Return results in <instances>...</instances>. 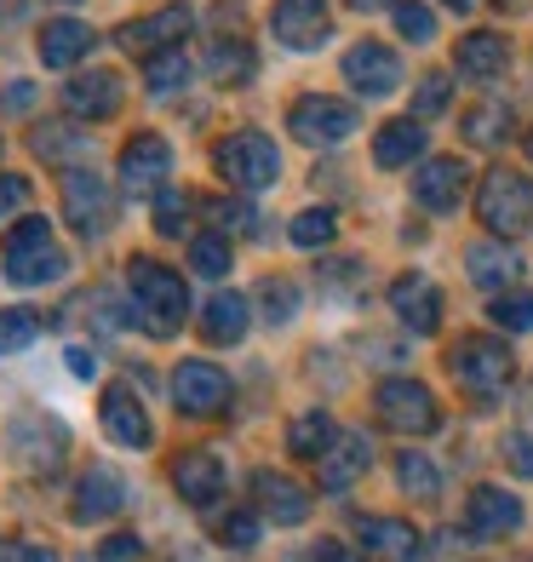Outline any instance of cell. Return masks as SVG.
<instances>
[{
	"instance_id": "1",
	"label": "cell",
	"mask_w": 533,
	"mask_h": 562,
	"mask_svg": "<svg viewBox=\"0 0 533 562\" xmlns=\"http://www.w3.org/2000/svg\"><path fill=\"white\" fill-rule=\"evenodd\" d=\"M0 270H7L12 288H46V281L69 276V252L58 247L53 224L41 213H30L7 229V241H0Z\"/></svg>"
},
{
	"instance_id": "2",
	"label": "cell",
	"mask_w": 533,
	"mask_h": 562,
	"mask_svg": "<svg viewBox=\"0 0 533 562\" xmlns=\"http://www.w3.org/2000/svg\"><path fill=\"white\" fill-rule=\"evenodd\" d=\"M126 288H133V304H138V322L144 334L156 339H172L184 327V311H190V288L184 276L161 259H133L126 265Z\"/></svg>"
},
{
	"instance_id": "3",
	"label": "cell",
	"mask_w": 533,
	"mask_h": 562,
	"mask_svg": "<svg viewBox=\"0 0 533 562\" xmlns=\"http://www.w3.org/2000/svg\"><path fill=\"white\" fill-rule=\"evenodd\" d=\"M447 368H453V379H460V391H465V396L494 402V396L511 391V379H517V356H511V345L494 339V334H470V339L453 345Z\"/></svg>"
},
{
	"instance_id": "4",
	"label": "cell",
	"mask_w": 533,
	"mask_h": 562,
	"mask_svg": "<svg viewBox=\"0 0 533 562\" xmlns=\"http://www.w3.org/2000/svg\"><path fill=\"white\" fill-rule=\"evenodd\" d=\"M476 218L488 224V236H499V241L522 236L533 224V178L517 172V167H494L476 190Z\"/></svg>"
},
{
	"instance_id": "5",
	"label": "cell",
	"mask_w": 533,
	"mask_h": 562,
	"mask_svg": "<svg viewBox=\"0 0 533 562\" xmlns=\"http://www.w3.org/2000/svg\"><path fill=\"white\" fill-rule=\"evenodd\" d=\"M373 414L385 430H396V437H430V430H442V402L430 396V385L401 379V373L373 391Z\"/></svg>"
},
{
	"instance_id": "6",
	"label": "cell",
	"mask_w": 533,
	"mask_h": 562,
	"mask_svg": "<svg viewBox=\"0 0 533 562\" xmlns=\"http://www.w3.org/2000/svg\"><path fill=\"white\" fill-rule=\"evenodd\" d=\"M213 167L230 178V190L241 195H259L275 184V172H282V156H275V144L264 133H252V126H241V133H230L218 149H213Z\"/></svg>"
},
{
	"instance_id": "7",
	"label": "cell",
	"mask_w": 533,
	"mask_h": 562,
	"mask_svg": "<svg viewBox=\"0 0 533 562\" xmlns=\"http://www.w3.org/2000/svg\"><path fill=\"white\" fill-rule=\"evenodd\" d=\"M287 133L298 144H310V149H333V144H344L355 133V104L310 92V98H298V104L287 110Z\"/></svg>"
},
{
	"instance_id": "8",
	"label": "cell",
	"mask_w": 533,
	"mask_h": 562,
	"mask_svg": "<svg viewBox=\"0 0 533 562\" xmlns=\"http://www.w3.org/2000/svg\"><path fill=\"white\" fill-rule=\"evenodd\" d=\"M172 402L190 419H218L230 407V373L213 362H178L172 368Z\"/></svg>"
},
{
	"instance_id": "9",
	"label": "cell",
	"mask_w": 533,
	"mask_h": 562,
	"mask_svg": "<svg viewBox=\"0 0 533 562\" xmlns=\"http://www.w3.org/2000/svg\"><path fill=\"white\" fill-rule=\"evenodd\" d=\"M64 213L87 241H98L115 224V195L104 190V178H98L92 167H69L64 172Z\"/></svg>"
},
{
	"instance_id": "10",
	"label": "cell",
	"mask_w": 533,
	"mask_h": 562,
	"mask_svg": "<svg viewBox=\"0 0 533 562\" xmlns=\"http://www.w3.org/2000/svg\"><path fill=\"white\" fill-rule=\"evenodd\" d=\"M172 178V144L161 133H133L121 149V190L126 195H161Z\"/></svg>"
},
{
	"instance_id": "11",
	"label": "cell",
	"mask_w": 533,
	"mask_h": 562,
	"mask_svg": "<svg viewBox=\"0 0 533 562\" xmlns=\"http://www.w3.org/2000/svg\"><path fill=\"white\" fill-rule=\"evenodd\" d=\"M195 30V12L190 7H161V12H149V18H133V23H121L115 41H121V53H144V58H156V53H172V46H184V35Z\"/></svg>"
},
{
	"instance_id": "12",
	"label": "cell",
	"mask_w": 533,
	"mask_h": 562,
	"mask_svg": "<svg viewBox=\"0 0 533 562\" xmlns=\"http://www.w3.org/2000/svg\"><path fill=\"white\" fill-rule=\"evenodd\" d=\"M270 30L287 53H316V46L333 35V12H327V0H275Z\"/></svg>"
},
{
	"instance_id": "13",
	"label": "cell",
	"mask_w": 533,
	"mask_h": 562,
	"mask_svg": "<svg viewBox=\"0 0 533 562\" xmlns=\"http://www.w3.org/2000/svg\"><path fill=\"white\" fill-rule=\"evenodd\" d=\"M344 81L362 98H390L401 87V58L390 53L385 41H355L344 53Z\"/></svg>"
},
{
	"instance_id": "14",
	"label": "cell",
	"mask_w": 533,
	"mask_h": 562,
	"mask_svg": "<svg viewBox=\"0 0 533 562\" xmlns=\"http://www.w3.org/2000/svg\"><path fill=\"white\" fill-rule=\"evenodd\" d=\"M98 419H104L110 442H121V448H149V442H156L149 407L138 402L133 385H104V396H98Z\"/></svg>"
},
{
	"instance_id": "15",
	"label": "cell",
	"mask_w": 533,
	"mask_h": 562,
	"mask_svg": "<svg viewBox=\"0 0 533 562\" xmlns=\"http://www.w3.org/2000/svg\"><path fill=\"white\" fill-rule=\"evenodd\" d=\"M355 540L378 562H419L424 557V533L408 517H355Z\"/></svg>"
},
{
	"instance_id": "16",
	"label": "cell",
	"mask_w": 533,
	"mask_h": 562,
	"mask_svg": "<svg viewBox=\"0 0 533 562\" xmlns=\"http://www.w3.org/2000/svg\"><path fill=\"white\" fill-rule=\"evenodd\" d=\"M465 190H470V167L460 156H436L413 172V201L424 213H453L465 201Z\"/></svg>"
},
{
	"instance_id": "17",
	"label": "cell",
	"mask_w": 533,
	"mask_h": 562,
	"mask_svg": "<svg viewBox=\"0 0 533 562\" xmlns=\"http://www.w3.org/2000/svg\"><path fill=\"white\" fill-rule=\"evenodd\" d=\"M121 98H126V87H121L115 69H81V75L64 87V110H69L75 121H110V115L121 110Z\"/></svg>"
},
{
	"instance_id": "18",
	"label": "cell",
	"mask_w": 533,
	"mask_h": 562,
	"mask_svg": "<svg viewBox=\"0 0 533 562\" xmlns=\"http://www.w3.org/2000/svg\"><path fill=\"white\" fill-rule=\"evenodd\" d=\"M465 528L481 533V540H504V533L522 528V499L494 488V482H481V488H470V499H465Z\"/></svg>"
},
{
	"instance_id": "19",
	"label": "cell",
	"mask_w": 533,
	"mask_h": 562,
	"mask_svg": "<svg viewBox=\"0 0 533 562\" xmlns=\"http://www.w3.org/2000/svg\"><path fill=\"white\" fill-rule=\"evenodd\" d=\"M367 465H373V442L362 437V430H339L333 448L316 459V476H321V488H327V494H344L350 482H362V476H367Z\"/></svg>"
},
{
	"instance_id": "20",
	"label": "cell",
	"mask_w": 533,
	"mask_h": 562,
	"mask_svg": "<svg viewBox=\"0 0 533 562\" xmlns=\"http://www.w3.org/2000/svg\"><path fill=\"white\" fill-rule=\"evenodd\" d=\"M390 311L401 316L408 334H436L442 327V293L430 276H396L390 281Z\"/></svg>"
},
{
	"instance_id": "21",
	"label": "cell",
	"mask_w": 533,
	"mask_h": 562,
	"mask_svg": "<svg viewBox=\"0 0 533 562\" xmlns=\"http://www.w3.org/2000/svg\"><path fill=\"white\" fill-rule=\"evenodd\" d=\"M465 276L476 281V288H488V293L517 288L522 281V252L511 241H499V236H481V241L465 247Z\"/></svg>"
},
{
	"instance_id": "22",
	"label": "cell",
	"mask_w": 533,
	"mask_h": 562,
	"mask_svg": "<svg viewBox=\"0 0 533 562\" xmlns=\"http://www.w3.org/2000/svg\"><path fill=\"white\" fill-rule=\"evenodd\" d=\"M252 510L270 517V522H282V528H298L304 517H310V494L282 471H259L252 476Z\"/></svg>"
},
{
	"instance_id": "23",
	"label": "cell",
	"mask_w": 533,
	"mask_h": 562,
	"mask_svg": "<svg viewBox=\"0 0 533 562\" xmlns=\"http://www.w3.org/2000/svg\"><path fill=\"white\" fill-rule=\"evenodd\" d=\"M121 505H126V482L115 465H92L75 482V522H110Z\"/></svg>"
},
{
	"instance_id": "24",
	"label": "cell",
	"mask_w": 533,
	"mask_h": 562,
	"mask_svg": "<svg viewBox=\"0 0 533 562\" xmlns=\"http://www.w3.org/2000/svg\"><path fill=\"white\" fill-rule=\"evenodd\" d=\"M224 482H230V476H224V465H218L213 453H201V448L172 459V488L184 494L190 505H201V510L224 499Z\"/></svg>"
},
{
	"instance_id": "25",
	"label": "cell",
	"mask_w": 533,
	"mask_h": 562,
	"mask_svg": "<svg viewBox=\"0 0 533 562\" xmlns=\"http://www.w3.org/2000/svg\"><path fill=\"white\" fill-rule=\"evenodd\" d=\"M247 327H252V304H247V293H236V288L213 293L207 311H201V334H207V345H241Z\"/></svg>"
},
{
	"instance_id": "26",
	"label": "cell",
	"mask_w": 533,
	"mask_h": 562,
	"mask_svg": "<svg viewBox=\"0 0 533 562\" xmlns=\"http://www.w3.org/2000/svg\"><path fill=\"white\" fill-rule=\"evenodd\" d=\"M30 149H35L46 167H87V156H92L87 133L75 121H41L35 133H30Z\"/></svg>"
},
{
	"instance_id": "27",
	"label": "cell",
	"mask_w": 533,
	"mask_h": 562,
	"mask_svg": "<svg viewBox=\"0 0 533 562\" xmlns=\"http://www.w3.org/2000/svg\"><path fill=\"white\" fill-rule=\"evenodd\" d=\"M92 46H98V35L87 30L81 18H53L41 30V64L46 69H75V64L92 53Z\"/></svg>"
},
{
	"instance_id": "28",
	"label": "cell",
	"mask_w": 533,
	"mask_h": 562,
	"mask_svg": "<svg viewBox=\"0 0 533 562\" xmlns=\"http://www.w3.org/2000/svg\"><path fill=\"white\" fill-rule=\"evenodd\" d=\"M453 64H460L465 81H494V75L511 69V41L494 35V30H476V35H465V41H460Z\"/></svg>"
},
{
	"instance_id": "29",
	"label": "cell",
	"mask_w": 533,
	"mask_h": 562,
	"mask_svg": "<svg viewBox=\"0 0 533 562\" xmlns=\"http://www.w3.org/2000/svg\"><path fill=\"white\" fill-rule=\"evenodd\" d=\"M424 121L419 115H408V121H385L378 126V138H373V161L378 167H413L419 156H424Z\"/></svg>"
},
{
	"instance_id": "30",
	"label": "cell",
	"mask_w": 533,
	"mask_h": 562,
	"mask_svg": "<svg viewBox=\"0 0 533 562\" xmlns=\"http://www.w3.org/2000/svg\"><path fill=\"white\" fill-rule=\"evenodd\" d=\"M511 126H517V115H511L504 98H481V104H470V115L460 121V133H465L470 149H499L504 138H511Z\"/></svg>"
},
{
	"instance_id": "31",
	"label": "cell",
	"mask_w": 533,
	"mask_h": 562,
	"mask_svg": "<svg viewBox=\"0 0 533 562\" xmlns=\"http://www.w3.org/2000/svg\"><path fill=\"white\" fill-rule=\"evenodd\" d=\"M207 75L218 87H241L252 81V46L241 35H213L207 41Z\"/></svg>"
},
{
	"instance_id": "32",
	"label": "cell",
	"mask_w": 533,
	"mask_h": 562,
	"mask_svg": "<svg viewBox=\"0 0 533 562\" xmlns=\"http://www.w3.org/2000/svg\"><path fill=\"white\" fill-rule=\"evenodd\" d=\"M396 482H401V494L419 499V505H436L442 499V471H436V459H424V453H396Z\"/></svg>"
},
{
	"instance_id": "33",
	"label": "cell",
	"mask_w": 533,
	"mask_h": 562,
	"mask_svg": "<svg viewBox=\"0 0 533 562\" xmlns=\"http://www.w3.org/2000/svg\"><path fill=\"white\" fill-rule=\"evenodd\" d=\"M144 87L149 98H178L190 87V58H184V46H172V53H156V58H144Z\"/></svg>"
},
{
	"instance_id": "34",
	"label": "cell",
	"mask_w": 533,
	"mask_h": 562,
	"mask_svg": "<svg viewBox=\"0 0 533 562\" xmlns=\"http://www.w3.org/2000/svg\"><path fill=\"white\" fill-rule=\"evenodd\" d=\"M333 437H339V425L327 419V414H298L287 425V453L293 459H321L327 448H333Z\"/></svg>"
},
{
	"instance_id": "35",
	"label": "cell",
	"mask_w": 533,
	"mask_h": 562,
	"mask_svg": "<svg viewBox=\"0 0 533 562\" xmlns=\"http://www.w3.org/2000/svg\"><path fill=\"white\" fill-rule=\"evenodd\" d=\"M488 316H494V327H504V334H533V293H528V288L494 293Z\"/></svg>"
},
{
	"instance_id": "36",
	"label": "cell",
	"mask_w": 533,
	"mask_h": 562,
	"mask_svg": "<svg viewBox=\"0 0 533 562\" xmlns=\"http://www.w3.org/2000/svg\"><path fill=\"white\" fill-rule=\"evenodd\" d=\"M230 236H218V229H207V236H195L190 241V270L195 276H207V281H218V276H230Z\"/></svg>"
},
{
	"instance_id": "37",
	"label": "cell",
	"mask_w": 533,
	"mask_h": 562,
	"mask_svg": "<svg viewBox=\"0 0 533 562\" xmlns=\"http://www.w3.org/2000/svg\"><path fill=\"white\" fill-rule=\"evenodd\" d=\"M41 327H46V322H41V311H30V304H12V311H0V356L35 345Z\"/></svg>"
},
{
	"instance_id": "38",
	"label": "cell",
	"mask_w": 533,
	"mask_h": 562,
	"mask_svg": "<svg viewBox=\"0 0 533 562\" xmlns=\"http://www.w3.org/2000/svg\"><path fill=\"white\" fill-rule=\"evenodd\" d=\"M259 311H264L270 327H287V322L298 316V281L270 276V281H264V293H259Z\"/></svg>"
},
{
	"instance_id": "39",
	"label": "cell",
	"mask_w": 533,
	"mask_h": 562,
	"mask_svg": "<svg viewBox=\"0 0 533 562\" xmlns=\"http://www.w3.org/2000/svg\"><path fill=\"white\" fill-rule=\"evenodd\" d=\"M333 236H339V218L327 213V207H310V213H298V218L287 224V241H293V247H310V252L327 247Z\"/></svg>"
},
{
	"instance_id": "40",
	"label": "cell",
	"mask_w": 533,
	"mask_h": 562,
	"mask_svg": "<svg viewBox=\"0 0 533 562\" xmlns=\"http://www.w3.org/2000/svg\"><path fill=\"white\" fill-rule=\"evenodd\" d=\"M190 218H195V201L184 190H161L156 195V229H161V236H184Z\"/></svg>"
},
{
	"instance_id": "41",
	"label": "cell",
	"mask_w": 533,
	"mask_h": 562,
	"mask_svg": "<svg viewBox=\"0 0 533 562\" xmlns=\"http://www.w3.org/2000/svg\"><path fill=\"white\" fill-rule=\"evenodd\" d=\"M396 30H401V41H430V35H436V18H430V7H419V0H396Z\"/></svg>"
},
{
	"instance_id": "42",
	"label": "cell",
	"mask_w": 533,
	"mask_h": 562,
	"mask_svg": "<svg viewBox=\"0 0 533 562\" xmlns=\"http://www.w3.org/2000/svg\"><path fill=\"white\" fill-rule=\"evenodd\" d=\"M218 540L230 551H252L259 546V510H230V517L218 522Z\"/></svg>"
},
{
	"instance_id": "43",
	"label": "cell",
	"mask_w": 533,
	"mask_h": 562,
	"mask_svg": "<svg viewBox=\"0 0 533 562\" xmlns=\"http://www.w3.org/2000/svg\"><path fill=\"white\" fill-rule=\"evenodd\" d=\"M447 92H453V81H447L442 69H436V75H424V81H419V92H413V115H419V121L442 115V110H447Z\"/></svg>"
},
{
	"instance_id": "44",
	"label": "cell",
	"mask_w": 533,
	"mask_h": 562,
	"mask_svg": "<svg viewBox=\"0 0 533 562\" xmlns=\"http://www.w3.org/2000/svg\"><path fill=\"white\" fill-rule=\"evenodd\" d=\"M499 453H504V465H511L517 476H533V430H504Z\"/></svg>"
},
{
	"instance_id": "45",
	"label": "cell",
	"mask_w": 533,
	"mask_h": 562,
	"mask_svg": "<svg viewBox=\"0 0 533 562\" xmlns=\"http://www.w3.org/2000/svg\"><path fill=\"white\" fill-rule=\"evenodd\" d=\"M0 562H58V551L35 540H0Z\"/></svg>"
},
{
	"instance_id": "46",
	"label": "cell",
	"mask_w": 533,
	"mask_h": 562,
	"mask_svg": "<svg viewBox=\"0 0 533 562\" xmlns=\"http://www.w3.org/2000/svg\"><path fill=\"white\" fill-rule=\"evenodd\" d=\"M35 110V87L30 81H7V92H0V115H30Z\"/></svg>"
},
{
	"instance_id": "47",
	"label": "cell",
	"mask_w": 533,
	"mask_h": 562,
	"mask_svg": "<svg viewBox=\"0 0 533 562\" xmlns=\"http://www.w3.org/2000/svg\"><path fill=\"white\" fill-rule=\"evenodd\" d=\"M98 557H104V562H126V557H144V546H138V533H115V540L98 546Z\"/></svg>"
},
{
	"instance_id": "48",
	"label": "cell",
	"mask_w": 533,
	"mask_h": 562,
	"mask_svg": "<svg viewBox=\"0 0 533 562\" xmlns=\"http://www.w3.org/2000/svg\"><path fill=\"white\" fill-rule=\"evenodd\" d=\"M23 195H30V178H18V172H0V213L23 207Z\"/></svg>"
},
{
	"instance_id": "49",
	"label": "cell",
	"mask_w": 533,
	"mask_h": 562,
	"mask_svg": "<svg viewBox=\"0 0 533 562\" xmlns=\"http://www.w3.org/2000/svg\"><path fill=\"white\" fill-rule=\"evenodd\" d=\"M207 218H218V224H247V207H241V201H207Z\"/></svg>"
},
{
	"instance_id": "50",
	"label": "cell",
	"mask_w": 533,
	"mask_h": 562,
	"mask_svg": "<svg viewBox=\"0 0 533 562\" xmlns=\"http://www.w3.org/2000/svg\"><path fill=\"white\" fill-rule=\"evenodd\" d=\"M316 551H321V562H367V557H355V551H344L339 540H321Z\"/></svg>"
},
{
	"instance_id": "51",
	"label": "cell",
	"mask_w": 533,
	"mask_h": 562,
	"mask_svg": "<svg viewBox=\"0 0 533 562\" xmlns=\"http://www.w3.org/2000/svg\"><path fill=\"white\" fill-rule=\"evenodd\" d=\"M64 362H69V368H75V373H81V379H92V356H87V350H81V345H75V350H69V356H64Z\"/></svg>"
},
{
	"instance_id": "52",
	"label": "cell",
	"mask_w": 533,
	"mask_h": 562,
	"mask_svg": "<svg viewBox=\"0 0 533 562\" xmlns=\"http://www.w3.org/2000/svg\"><path fill=\"white\" fill-rule=\"evenodd\" d=\"M350 12H385V7H396V0H344Z\"/></svg>"
},
{
	"instance_id": "53",
	"label": "cell",
	"mask_w": 533,
	"mask_h": 562,
	"mask_svg": "<svg viewBox=\"0 0 533 562\" xmlns=\"http://www.w3.org/2000/svg\"><path fill=\"white\" fill-rule=\"evenodd\" d=\"M442 7H453V12H476L481 0H442Z\"/></svg>"
},
{
	"instance_id": "54",
	"label": "cell",
	"mask_w": 533,
	"mask_h": 562,
	"mask_svg": "<svg viewBox=\"0 0 533 562\" xmlns=\"http://www.w3.org/2000/svg\"><path fill=\"white\" fill-rule=\"evenodd\" d=\"M528 161H533V126H528Z\"/></svg>"
},
{
	"instance_id": "55",
	"label": "cell",
	"mask_w": 533,
	"mask_h": 562,
	"mask_svg": "<svg viewBox=\"0 0 533 562\" xmlns=\"http://www.w3.org/2000/svg\"><path fill=\"white\" fill-rule=\"evenodd\" d=\"M53 7H81V0H53Z\"/></svg>"
},
{
	"instance_id": "56",
	"label": "cell",
	"mask_w": 533,
	"mask_h": 562,
	"mask_svg": "<svg viewBox=\"0 0 533 562\" xmlns=\"http://www.w3.org/2000/svg\"><path fill=\"white\" fill-rule=\"evenodd\" d=\"M81 562H104V557H81Z\"/></svg>"
}]
</instances>
